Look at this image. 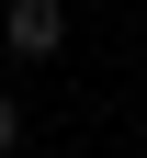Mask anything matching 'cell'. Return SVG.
<instances>
[{
	"instance_id": "7a4b0ae2",
	"label": "cell",
	"mask_w": 147,
	"mask_h": 158,
	"mask_svg": "<svg viewBox=\"0 0 147 158\" xmlns=\"http://www.w3.org/2000/svg\"><path fill=\"white\" fill-rule=\"evenodd\" d=\"M0 158H23V102L0 90Z\"/></svg>"
},
{
	"instance_id": "6da1fadb",
	"label": "cell",
	"mask_w": 147,
	"mask_h": 158,
	"mask_svg": "<svg viewBox=\"0 0 147 158\" xmlns=\"http://www.w3.org/2000/svg\"><path fill=\"white\" fill-rule=\"evenodd\" d=\"M0 45L23 56V68H45V56L68 45V0H11V11H0Z\"/></svg>"
}]
</instances>
